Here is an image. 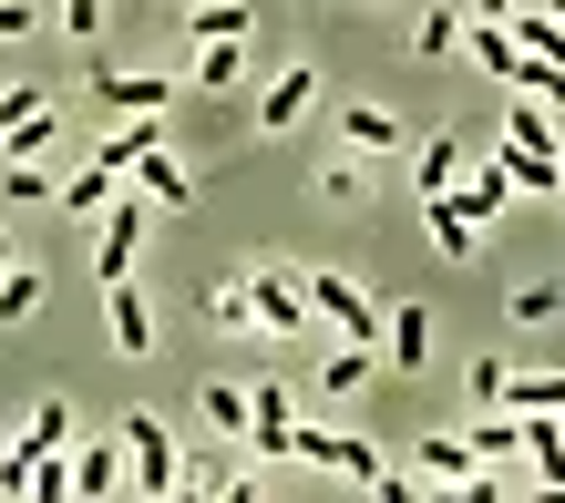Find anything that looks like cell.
I'll return each instance as SVG.
<instances>
[{"mask_svg": "<svg viewBox=\"0 0 565 503\" xmlns=\"http://www.w3.org/2000/svg\"><path fill=\"white\" fill-rule=\"evenodd\" d=\"M298 462H319V473H340V483H391V462L360 442V431H319V421H298Z\"/></svg>", "mask_w": 565, "mask_h": 503, "instance_id": "obj_2", "label": "cell"}, {"mask_svg": "<svg viewBox=\"0 0 565 503\" xmlns=\"http://www.w3.org/2000/svg\"><path fill=\"white\" fill-rule=\"evenodd\" d=\"M462 42H473V62H483L493 83H514V62H524V42H514L504 21H462Z\"/></svg>", "mask_w": 565, "mask_h": 503, "instance_id": "obj_15", "label": "cell"}, {"mask_svg": "<svg viewBox=\"0 0 565 503\" xmlns=\"http://www.w3.org/2000/svg\"><path fill=\"white\" fill-rule=\"evenodd\" d=\"M145 154H154V114H124V124H114V145H104V164H114V175H135Z\"/></svg>", "mask_w": 565, "mask_h": 503, "instance_id": "obj_23", "label": "cell"}, {"mask_svg": "<svg viewBox=\"0 0 565 503\" xmlns=\"http://www.w3.org/2000/svg\"><path fill=\"white\" fill-rule=\"evenodd\" d=\"M237 52L247 42H195V83H237Z\"/></svg>", "mask_w": 565, "mask_h": 503, "instance_id": "obj_29", "label": "cell"}, {"mask_svg": "<svg viewBox=\"0 0 565 503\" xmlns=\"http://www.w3.org/2000/svg\"><path fill=\"white\" fill-rule=\"evenodd\" d=\"M298 278H309V309L340 329V340H381V319H391V309H371V298H360L340 267H298Z\"/></svg>", "mask_w": 565, "mask_h": 503, "instance_id": "obj_3", "label": "cell"}, {"mask_svg": "<svg viewBox=\"0 0 565 503\" xmlns=\"http://www.w3.org/2000/svg\"><path fill=\"white\" fill-rule=\"evenodd\" d=\"M524 462L545 493H565V411H524Z\"/></svg>", "mask_w": 565, "mask_h": 503, "instance_id": "obj_7", "label": "cell"}, {"mask_svg": "<svg viewBox=\"0 0 565 503\" xmlns=\"http://www.w3.org/2000/svg\"><path fill=\"white\" fill-rule=\"evenodd\" d=\"M504 11H514V0H473V21H504Z\"/></svg>", "mask_w": 565, "mask_h": 503, "instance_id": "obj_36", "label": "cell"}, {"mask_svg": "<svg viewBox=\"0 0 565 503\" xmlns=\"http://www.w3.org/2000/svg\"><path fill=\"white\" fill-rule=\"evenodd\" d=\"M0 145H11V164H21V154H42V145H52V104L31 114V124H11V133H0Z\"/></svg>", "mask_w": 565, "mask_h": 503, "instance_id": "obj_31", "label": "cell"}, {"mask_svg": "<svg viewBox=\"0 0 565 503\" xmlns=\"http://www.w3.org/2000/svg\"><path fill=\"white\" fill-rule=\"evenodd\" d=\"M62 21H73V42H93L104 31V0H62Z\"/></svg>", "mask_w": 565, "mask_h": 503, "instance_id": "obj_34", "label": "cell"}, {"mask_svg": "<svg viewBox=\"0 0 565 503\" xmlns=\"http://www.w3.org/2000/svg\"><path fill=\"white\" fill-rule=\"evenodd\" d=\"M309 93H319V73H309V62H288V73L257 93V124H268V133H288L298 114H309Z\"/></svg>", "mask_w": 565, "mask_h": 503, "instance_id": "obj_9", "label": "cell"}, {"mask_svg": "<svg viewBox=\"0 0 565 503\" xmlns=\"http://www.w3.org/2000/svg\"><path fill=\"white\" fill-rule=\"evenodd\" d=\"M11 267H21V247H11V237H0V278H11Z\"/></svg>", "mask_w": 565, "mask_h": 503, "instance_id": "obj_37", "label": "cell"}, {"mask_svg": "<svg viewBox=\"0 0 565 503\" xmlns=\"http://www.w3.org/2000/svg\"><path fill=\"white\" fill-rule=\"evenodd\" d=\"M114 195H124V175H114L104 154H93V164H73V175H62V206H73V216H104Z\"/></svg>", "mask_w": 565, "mask_h": 503, "instance_id": "obj_10", "label": "cell"}, {"mask_svg": "<svg viewBox=\"0 0 565 503\" xmlns=\"http://www.w3.org/2000/svg\"><path fill=\"white\" fill-rule=\"evenodd\" d=\"M124 452H135V493H175L185 483V462H175V442H164L154 411H124Z\"/></svg>", "mask_w": 565, "mask_h": 503, "instance_id": "obj_4", "label": "cell"}, {"mask_svg": "<svg viewBox=\"0 0 565 503\" xmlns=\"http://www.w3.org/2000/svg\"><path fill=\"white\" fill-rule=\"evenodd\" d=\"M462 175V145H452V133H422V154H412V195H443Z\"/></svg>", "mask_w": 565, "mask_h": 503, "instance_id": "obj_16", "label": "cell"}, {"mask_svg": "<svg viewBox=\"0 0 565 503\" xmlns=\"http://www.w3.org/2000/svg\"><path fill=\"white\" fill-rule=\"evenodd\" d=\"M195 42H247V0H195Z\"/></svg>", "mask_w": 565, "mask_h": 503, "instance_id": "obj_24", "label": "cell"}, {"mask_svg": "<svg viewBox=\"0 0 565 503\" xmlns=\"http://www.w3.org/2000/svg\"><path fill=\"white\" fill-rule=\"evenodd\" d=\"M422 483H452V493H473V483H483L473 442H462V431H431V442H422Z\"/></svg>", "mask_w": 565, "mask_h": 503, "instance_id": "obj_8", "label": "cell"}, {"mask_svg": "<svg viewBox=\"0 0 565 503\" xmlns=\"http://www.w3.org/2000/svg\"><path fill=\"white\" fill-rule=\"evenodd\" d=\"M93 93H104L114 114H164V93H175V83H154V73H93Z\"/></svg>", "mask_w": 565, "mask_h": 503, "instance_id": "obj_13", "label": "cell"}, {"mask_svg": "<svg viewBox=\"0 0 565 503\" xmlns=\"http://www.w3.org/2000/svg\"><path fill=\"white\" fill-rule=\"evenodd\" d=\"M504 400L514 411H565V371H504Z\"/></svg>", "mask_w": 565, "mask_h": 503, "instance_id": "obj_20", "label": "cell"}, {"mask_svg": "<svg viewBox=\"0 0 565 503\" xmlns=\"http://www.w3.org/2000/svg\"><path fill=\"white\" fill-rule=\"evenodd\" d=\"M31 31V0H0V42H21Z\"/></svg>", "mask_w": 565, "mask_h": 503, "instance_id": "obj_35", "label": "cell"}, {"mask_svg": "<svg viewBox=\"0 0 565 503\" xmlns=\"http://www.w3.org/2000/svg\"><path fill=\"white\" fill-rule=\"evenodd\" d=\"M0 493H31V452L21 442H0Z\"/></svg>", "mask_w": 565, "mask_h": 503, "instance_id": "obj_33", "label": "cell"}, {"mask_svg": "<svg viewBox=\"0 0 565 503\" xmlns=\"http://www.w3.org/2000/svg\"><path fill=\"white\" fill-rule=\"evenodd\" d=\"M104 340H114L124 360H145V350H154V309H145V288H135V278H114V288H104Z\"/></svg>", "mask_w": 565, "mask_h": 503, "instance_id": "obj_5", "label": "cell"}, {"mask_svg": "<svg viewBox=\"0 0 565 503\" xmlns=\"http://www.w3.org/2000/svg\"><path fill=\"white\" fill-rule=\"evenodd\" d=\"M247 298H257V340H298V329H319L298 267H247Z\"/></svg>", "mask_w": 565, "mask_h": 503, "instance_id": "obj_1", "label": "cell"}, {"mask_svg": "<svg viewBox=\"0 0 565 503\" xmlns=\"http://www.w3.org/2000/svg\"><path fill=\"white\" fill-rule=\"evenodd\" d=\"M504 31H514L535 62H565V21H555V11H504Z\"/></svg>", "mask_w": 565, "mask_h": 503, "instance_id": "obj_19", "label": "cell"}, {"mask_svg": "<svg viewBox=\"0 0 565 503\" xmlns=\"http://www.w3.org/2000/svg\"><path fill=\"white\" fill-rule=\"evenodd\" d=\"M0 185H11V195H21V206H42V195H62V185L42 175V164H11V175H0Z\"/></svg>", "mask_w": 565, "mask_h": 503, "instance_id": "obj_32", "label": "cell"}, {"mask_svg": "<svg viewBox=\"0 0 565 503\" xmlns=\"http://www.w3.org/2000/svg\"><path fill=\"white\" fill-rule=\"evenodd\" d=\"M31 309H42V267H11V278H0V329L31 319Z\"/></svg>", "mask_w": 565, "mask_h": 503, "instance_id": "obj_26", "label": "cell"}, {"mask_svg": "<svg viewBox=\"0 0 565 503\" xmlns=\"http://www.w3.org/2000/svg\"><path fill=\"white\" fill-rule=\"evenodd\" d=\"M504 195H514L504 164H473V175H452V206L473 216V226H493V206H504Z\"/></svg>", "mask_w": 565, "mask_h": 503, "instance_id": "obj_11", "label": "cell"}, {"mask_svg": "<svg viewBox=\"0 0 565 503\" xmlns=\"http://www.w3.org/2000/svg\"><path fill=\"white\" fill-rule=\"evenodd\" d=\"M565 309V288L555 278H535V288H514V329H535V319H555Z\"/></svg>", "mask_w": 565, "mask_h": 503, "instance_id": "obj_28", "label": "cell"}, {"mask_svg": "<svg viewBox=\"0 0 565 503\" xmlns=\"http://www.w3.org/2000/svg\"><path fill=\"white\" fill-rule=\"evenodd\" d=\"M195 411H206L226 442H237V431H247V390H237V381H206V400H195Z\"/></svg>", "mask_w": 565, "mask_h": 503, "instance_id": "obj_25", "label": "cell"}, {"mask_svg": "<svg viewBox=\"0 0 565 503\" xmlns=\"http://www.w3.org/2000/svg\"><path fill=\"white\" fill-rule=\"evenodd\" d=\"M247 442H257V452H298V411H288V390H278V381H257V390H247Z\"/></svg>", "mask_w": 565, "mask_h": 503, "instance_id": "obj_6", "label": "cell"}, {"mask_svg": "<svg viewBox=\"0 0 565 503\" xmlns=\"http://www.w3.org/2000/svg\"><path fill=\"white\" fill-rule=\"evenodd\" d=\"M340 133H350V154H402V124H391L381 104H350V114H340Z\"/></svg>", "mask_w": 565, "mask_h": 503, "instance_id": "obj_17", "label": "cell"}, {"mask_svg": "<svg viewBox=\"0 0 565 503\" xmlns=\"http://www.w3.org/2000/svg\"><path fill=\"white\" fill-rule=\"evenodd\" d=\"M135 185L154 195V206H185V195H195V175H185V164H175V154H164V145H154V154L135 164Z\"/></svg>", "mask_w": 565, "mask_h": 503, "instance_id": "obj_18", "label": "cell"}, {"mask_svg": "<svg viewBox=\"0 0 565 503\" xmlns=\"http://www.w3.org/2000/svg\"><path fill=\"white\" fill-rule=\"evenodd\" d=\"M381 340L402 350V371H422V360H431V309H422V298H402V309L381 319Z\"/></svg>", "mask_w": 565, "mask_h": 503, "instance_id": "obj_14", "label": "cell"}, {"mask_svg": "<svg viewBox=\"0 0 565 503\" xmlns=\"http://www.w3.org/2000/svg\"><path fill=\"white\" fill-rule=\"evenodd\" d=\"M124 473H135V452H114V442H93V452H73V483H83V493H114Z\"/></svg>", "mask_w": 565, "mask_h": 503, "instance_id": "obj_22", "label": "cell"}, {"mask_svg": "<svg viewBox=\"0 0 565 503\" xmlns=\"http://www.w3.org/2000/svg\"><path fill=\"white\" fill-rule=\"evenodd\" d=\"M42 104H52V83H0V133H11V124H31Z\"/></svg>", "mask_w": 565, "mask_h": 503, "instance_id": "obj_27", "label": "cell"}, {"mask_svg": "<svg viewBox=\"0 0 565 503\" xmlns=\"http://www.w3.org/2000/svg\"><path fill=\"white\" fill-rule=\"evenodd\" d=\"M412 42H422V52H431V62H443V52H452V42H462V11H422V31H412Z\"/></svg>", "mask_w": 565, "mask_h": 503, "instance_id": "obj_30", "label": "cell"}, {"mask_svg": "<svg viewBox=\"0 0 565 503\" xmlns=\"http://www.w3.org/2000/svg\"><path fill=\"white\" fill-rule=\"evenodd\" d=\"M62 442H73V400H42V411H31V431H21V452H31V462H52Z\"/></svg>", "mask_w": 565, "mask_h": 503, "instance_id": "obj_21", "label": "cell"}, {"mask_svg": "<svg viewBox=\"0 0 565 503\" xmlns=\"http://www.w3.org/2000/svg\"><path fill=\"white\" fill-rule=\"evenodd\" d=\"M206 319L226 329V340H257V298H247V267H237V278H216V288H206Z\"/></svg>", "mask_w": 565, "mask_h": 503, "instance_id": "obj_12", "label": "cell"}]
</instances>
